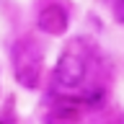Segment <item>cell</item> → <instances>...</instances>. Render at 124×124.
Here are the masks:
<instances>
[{
  "label": "cell",
  "instance_id": "obj_1",
  "mask_svg": "<svg viewBox=\"0 0 124 124\" xmlns=\"http://www.w3.org/2000/svg\"><path fill=\"white\" fill-rule=\"evenodd\" d=\"M41 75V52L34 49L29 41H18L13 46V78L26 91H34Z\"/></svg>",
  "mask_w": 124,
  "mask_h": 124
},
{
  "label": "cell",
  "instance_id": "obj_2",
  "mask_svg": "<svg viewBox=\"0 0 124 124\" xmlns=\"http://www.w3.org/2000/svg\"><path fill=\"white\" fill-rule=\"evenodd\" d=\"M85 80V60L78 52H62L54 67V83L62 91H75Z\"/></svg>",
  "mask_w": 124,
  "mask_h": 124
},
{
  "label": "cell",
  "instance_id": "obj_3",
  "mask_svg": "<svg viewBox=\"0 0 124 124\" xmlns=\"http://www.w3.org/2000/svg\"><path fill=\"white\" fill-rule=\"evenodd\" d=\"M67 26H70V16H67V10L62 5H57V3L44 5L39 10V16H36V29L41 31V34H49V36H62V34L67 31Z\"/></svg>",
  "mask_w": 124,
  "mask_h": 124
},
{
  "label": "cell",
  "instance_id": "obj_4",
  "mask_svg": "<svg viewBox=\"0 0 124 124\" xmlns=\"http://www.w3.org/2000/svg\"><path fill=\"white\" fill-rule=\"evenodd\" d=\"M54 111L60 116H78L80 114V101L75 98H60V101H54Z\"/></svg>",
  "mask_w": 124,
  "mask_h": 124
},
{
  "label": "cell",
  "instance_id": "obj_5",
  "mask_svg": "<svg viewBox=\"0 0 124 124\" xmlns=\"http://www.w3.org/2000/svg\"><path fill=\"white\" fill-rule=\"evenodd\" d=\"M111 13H114V18L119 23H124V0H114L111 3Z\"/></svg>",
  "mask_w": 124,
  "mask_h": 124
}]
</instances>
